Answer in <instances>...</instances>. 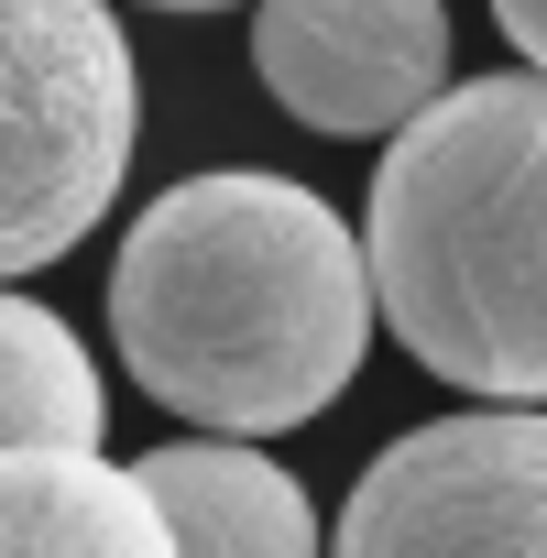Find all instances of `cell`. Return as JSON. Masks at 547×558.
<instances>
[{
	"instance_id": "8992f818",
	"label": "cell",
	"mask_w": 547,
	"mask_h": 558,
	"mask_svg": "<svg viewBox=\"0 0 547 558\" xmlns=\"http://www.w3.org/2000/svg\"><path fill=\"white\" fill-rule=\"evenodd\" d=\"M132 482L165 514L175 558H318V504L296 493V471H274L263 449L175 438V449L132 460Z\"/></svg>"
},
{
	"instance_id": "7a4b0ae2",
	"label": "cell",
	"mask_w": 547,
	"mask_h": 558,
	"mask_svg": "<svg viewBox=\"0 0 547 558\" xmlns=\"http://www.w3.org/2000/svg\"><path fill=\"white\" fill-rule=\"evenodd\" d=\"M362 274L438 384L547 416V77H460L384 143Z\"/></svg>"
},
{
	"instance_id": "277c9868",
	"label": "cell",
	"mask_w": 547,
	"mask_h": 558,
	"mask_svg": "<svg viewBox=\"0 0 547 558\" xmlns=\"http://www.w3.org/2000/svg\"><path fill=\"white\" fill-rule=\"evenodd\" d=\"M340 558H547V416H427L340 504Z\"/></svg>"
},
{
	"instance_id": "9c48e42d",
	"label": "cell",
	"mask_w": 547,
	"mask_h": 558,
	"mask_svg": "<svg viewBox=\"0 0 547 558\" xmlns=\"http://www.w3.org/2000/svg\"><path fill=\"white\" fill-rule=\"evenodd\" d=\"M503 45L525 56V77H547V0H503Z\"/></svg>"
},
{
	"instance_id": "52a82bcc",
	"label": "cell",
	"mask_w": 547,
	"mask_h": 558,
	"mask_svg": "<svg viewBox=\"0 0 547 558\" xmlns=\"http://www.w3.org/2000/svg\"><path fill=\"white\" fill-rule=\"evenodd\" d=\"M0 558H175V536L121 460L23 449L0 460Z\"/></svg>"
},
{
	"instance_id": "ba28073f",
	"label": "cell",
	"mask_w": 547,
	"mask_h": 558,
	"mask_svg": "<svg viewBox=\"0 0 547 558\" xmlns=\"http://www.w3.org/2000/svg\"><path fill=\"white\" fill-rule=\"evenodd\" d=\"M99 438H110V395H99L88 340L34 296H0V460L99 449Z\"/></svg>"
},
{
	"instance_id": "6da1fadb",
	"label": "cell",
	"mask_w": 547,
	"mask_h": 558,
	"mask_svg": "<svg viewBox=\"0 0 547 558\" xmlns=\"http://www.w3.org/2000/svg\"><path fill=\"white\" fill-rule=\"evenodd\" d=\"M110 340L154 405L230 449L307 427L373 351L362 230L263 165L186 175L110 263Z\"/></svg>"
},
{
	"instance_id": "3957f363",
	"label": "cell",
	"mask_w": 547,
	"mask_h": 558,
	"mask_svg": "<svg viewBox=\"0 0 547 558\" xmlns=\"http://www.w3.org/2000/svg\"><path fill=\"white\" fill-rule=\"evenodd\" d=\"M132 132L143 77L99 0H0V296L110 219Z\"/></svg>"
},
{
	"instance_id": "5b68a950",
	"label": "cell",
	"mask_w": 547,
	"mask_h": 558,
	"mask_svg": "<svg viewBox=\"0 0 547 558\" xmlns=\"http://www.w3.org/2000/svg\"><path fill=\"white\" fill-rule=\"evenodd\" d=\"M252 66L274 110L329 143H394L449 99V12L438 0H274L252 12Z\"/></svg>"
}]
</instances>
